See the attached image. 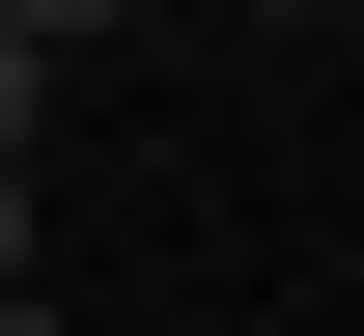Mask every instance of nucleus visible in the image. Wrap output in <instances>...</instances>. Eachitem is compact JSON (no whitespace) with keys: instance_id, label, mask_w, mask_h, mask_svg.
Here are the masks:
<instances>
[{"instance_id":"obj_2","label":"nucleus","mask_w":364,"mask_h":336,"mask_svg":"<svg viewBox=\"0 0 364 336\" xmlns=\"http://www.w3.org/2000/svg\"><path fill=\"white\" fill-rule=\"evenodd\" d=\"M28 85H56V28H0V141H28Z\"/></svg>"},{"instance_id":"obj_1","label":"nucleus","mask_w":364,"mask_h":336,"mask_svg":"<svg viewBox=\"0 0 364 336\" xmlns=\"http://www.w3.org/2000/svg\"><path fill=\"white\" fill-rule=\"evenodd\" d=\"M0 308H28V141H0Z\"/></svg>"},{"instance_id":"obj_4","label":"nucleus","mask_w":364,"mask_h":336,"mask_svg":"<svg viewBox=\"0 0 364 336\" xmlns=\"http://www.w3.org/2000/svg\"><path fill=\"white\" fill-rule=\"evenodd\" d=\"M252 28H336V0H252Z\"/></svg>"},{"instance_id":"obj_3","label":"nucleus","mask_w":364,"mask_h":336,"mask_svg":"<svg viewBox=\"0 0 364 336\" xmlns=\"http://www.w3.org/2000/svg\"><path fill=\"white\" fill-rule=\"evenodd\" d=\"M0 28H112V0H0Z\"/></svg>"}]
</instances>
